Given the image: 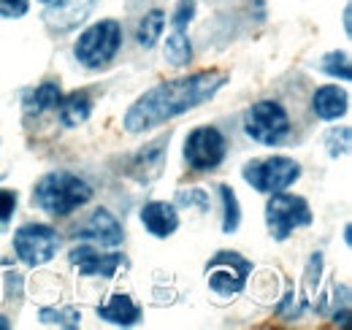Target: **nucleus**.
<instances>
[{"label":"nucleus","instance_id":"1","mask_svg":"<svg viewBox=\"0 0 352 330\" xmlns=\"http://www.w3.org/2000/svg\"><path fill=\"white\" fill-rule=\"evenodd\" d=\"M228 82V74L222 71H201L184 79L157 84L146 95H141L125 114V130L128 133H144L157 124L168 122L179 114L201 106L204 100L214 98V92Z\"/></svg>","mask_w":352,"mask_h":330},{"label":"nucleus","instance_id":"2","mask_svg":"<svg viewBox=\"0 0 352 330\" xmlns=\"http://www.w3.org/2000/svg\"><path fill=\"white\" fill-rule=\"evenodd\" d=\"M89 198H92V187L71 170L46 173L33 190V204L52 217H68L71 211L85 206Z\"/></svg>","mask_w":352,"mask_h":330},{"label":"nucleus","instance_id":"3","mask_svg":"<svg viewBox=\"0 0 352 330\" xmlns=\"http://www.w3.org/2000/svg\"><path fill=\"white\" fill-rule=\"evenodd\" d=\"M120 46H122V28H120V22L103 19V22H95L89 30H85L79 36V41L74 46V54H76V60L82 65L98 71V68H106L117 57Z\"/></svg>","mask_w":352,"mask_h":330},{"label":"nucleus","instance_id":"4","mask_svg":"<svg viewBox=\"0 0 352 330\" xmlns=\"http://www.w3.org/2000/svg\"><path fill=\"white\" fill-rule=\"evenodd\" d=\"M244 130L252 141L263 146H276L290 133V117L282 103L276 100H258L244 114Z\"/></svg>","mask_w":352,"mask_h":330},{"label":"nucleus","instance_id":"5","mask_svg":"<svg viewBox=\"0 0 352 330\" xmlns=\"http://www.w3.org/2000/svg\"><path fill=\"white\" fill-rule=\"evenodd\" d=\"M265 225L276 241H285L296 228L311 225V211L301 195L290 192H274V198L265 206Z\"/></svg>","mask_w":352,"mask_h":330},{"label":"nucleus","instance_id":"6","mask_svg":"<svg viewBox=\"0 0 352 330\" xmlns=\"http://www.w3.org/2000/svg\"><path fill=\"white\" fill-rule=\"evenodd\" d=\"M298 176H301V165L290 157H282V155L268 157V160H252L244 165V179L255 190L268 192V195L287 190Z\"/></svg>","mask_w":352,"mask_h":330},{"label":"nucleus","instance_id":"7","mask_svg":"<svg viewBox=\"0 0 352 330\" xmlns=\"http://www.w3.org/2000/svg\"><path fill=\"white\" fill-rule=\"evenodd\" d=\"M60 249V236L49 225H22L14 233V252L28 265H44Z\"/></svg>","mask_w":352,"mask_h":330},{"label":"nucleus","instance_id":"8","mask_svg":"<svg viewBox=\"0 0 352 330\" xmlns=\"http://www.w3.org/2000/svg\"><path fill=\"white\" fill-rule=\"evenodd\" d=\"M225 135L217 127H195L184 141V160L192 170H214L225 160Z\"/></svg>","mask_w":352,"mask_h":330},{"label":"nucleus","instance_id":"9","mask_svg":"<svg viewBox=\"0 0 352 330\" xmlns=\"http://www.w3.org/2000/svg\"><path fill=\"white\" fill-rule=\"evenodd\" d=\"M252 274V263L244 260L241 254L236 252H220L209 265H206V279H209V287L214 289L217 295H239L244 285H247V276Z\"/></svg>","mask_w":352,"mask_h":330},{"label":"nucleus","instance_id":"10","mask_svg":"<svg viewBox=\"0 0 352 330\" xmlns=\"http://www.w3.org/2000/svg\"><path fill=\"white\" fill-rule=\"evenodd\" d=\"M192 14H195V0H179L174 16H171V36L166 41V60L174 65V68H182L192 60V46H190V38H187V25L192 22Z\"/></svg>","mask_w":352,"mask_h":330},{"label":"nucleus","instance_id":"11","mask_svg":"<svg viewBox=\"0 0 352 330\" xmlns=\"http://www.w3.org/2000/svg\"><path fill=\"white\" fill-rule=\"evenodd\" d=\"M95 8V0H54L44 11V22L52 33H68L79 28Z\"/></svg>","mask_w":352,"mask_h":330},{"label":"nucleus","instance_id":"12","mask_svg":"<svg viewBox=\"0 0 352 330\" xmlns=\"http://www.w3.org/2000/svg\"><path fill=\"white\" fill-rule=\"evenodd\" d=\"M76 239H85V241H95L100 247H120L125 233H122V225L117 222V217L106 208H98L87 222L76 230Z\"/></svg>","mask_w":352,"mask_h":330},{"label":"nucleus","instance_id":"13","mask_svg":"<svg viewBox=\"0 0 352 330\" xmlns=\"http://www.w3.org/2000/svg\"><path fill=\"white\" fill-rule=\"evenodd\" d=\"M71 263L79 268L82 276H103V279H111L117 274V268L122 265V254H98L87 244H79V247L71 252Z\"/></svg>","mask_w":352,"mask_h":330},{"label":"nucleus","instance_id":"14","mask_svg":"<svg viewBox=\"0 0 352 330\" xmlns=\"http://www.w3.org/2000/svg\"><path fill=\"white\" fill-rule=\"evenodd\" d=\"M141 222L155 239H168L179 228V214L166 201H152V204H146L141 208Z\"/></svg>","mask_w":352,"mask_h":330},{"label":"nucleus","instance_id":"15","mask_svg":"<svg viewBox=\"0 0 352 330\" xmlns=\"http://www.w3.org/2000/svg\"><path fill=\"white\" fill-rule=\"evenodd\" d=\"M98 314H100L106 322H111V325H133V322L141 320V306L133 300L131 295L117 292V295H111L106 303L98 306Z\"/></svg>","mask_w":352,"mask_h":330},{"label":"nucleus","instance_id":"16","mask_svg":"<svg viewBox=\"0 0 352 330\" xmlns=\"http://www.w3.org/2000/svg\"><path fill=\"white\" fill-rule=\"evenodd\" d=\"M347 103H350L347 92L339 89V87H333V84H328V87H320L314 92L311 109H314V114L320 120H339V117L347 114Z\"/></svg>","mask_w":352,"mask_h":330},{"label":"nucleus","instance_id":"17","mask_svg":"<svg viewBox=\"0 0 352 330\" xmlns=\"http://www.w3.org/2000/svg\"><path fill=\"white\" fill-rule=\"evenodd\" d=\"M60 98H63V89H60V84L57 82H44L38 84L36 89H30L28 95H25V114H44L49 109H57V103H60Z\"/></svg>","mask_w":352,"mask_h":330},{"label":"nucleus","instance_id":"18","mask_svg":"<svg viewBox=\"0 0 352 330\" xmlns=\"http://www.w3.org/2000/svg\"><path fill=\"white\" fill-rule=\"evenodd\" d=\"M57 109H60V120L65 127H76V124L87 122L89 111H92V100H89L87 92H71V95L60 98Z\"/></svg>","mask_w":352,"mask_h":330},{"label":"nucleus","instance_id":"19","mask_svg":"<svg viewBox=\"0 0 352 330\" xmlns=\"http://www.w3.org/2000/svg\"><path fill=\"white\" fill-rule=\"evenodd\" d=\"M163 28H166V14L163 11H149L144 19H141V25H138V30H135V38L138 43L144 46V49H152L157 38L163 36Z\"/></svg>","mask_w":352,"mask_h":330},{"label":"nucleus","instance_id":"20","mask_svg":"<svg viewBox=\"0 0 352 330\" xmlns=\"http://www.w3.org/2000/svg\"><path fill=\"white\" fill-rule=\"evenodd\" d=\"M220 198H222V206H225V219H222V230L225 233H233L241 222V211H239V198L236 192L228 187V184H220Z\"/></svg>","mask_w":352,"mask_h":330},{"label":"nucleus","instance_id":"21","mask_svg":"<svg viewBox=\"0 0 352 330\" xmlns=\"http://www.w3.org/2000/svg\"><path fill=\"white\" fill-rule=\"evenodd\" d=\"M41 322L44 325H60V328H76L82 322V314L76 309H41Z\"/></svg>","mask_w":352,"mask_h":330},{"label":"nucleus","instance_id":"22","mask_svg":"<svg viewBox=\"0 0 352 330\" xmlns=\"http://www.w3.org/2000/svg\"><path fill=\"white\" fill-rule=\"evenodd\" d=\"M320 68H322L328 76H333V79H342V82H350V76H352L350 57H347L344 52H333V54H328V57L320 63Z\"/></svg>","mask_w":352,"mask_h":330},{"label":"nucleus","instance_id":"23","mask_svg":"<svg viewBox=\"0 0 352 330\" xmlns=\"http://www.w3.org/2000/svg\"><path fill=\"white\" fill-rule=\"evenodd\" d=\"M328 152L333 155V157H339V155H347L350 152V127H336V130H331L328 133Z\"/></svg>","mask_w":352,"mask_h":330},{"label":"nucleus","instance_id":"24","mask_svg":"<svg viewBox=\"0 0 352 330\" xmlns=\"http://www.w3.org/2000/svg\"><path fill=\"white\" fill-rule=\"evenodd\" d=\"M176 204H182V206H198L201 211H206L209 208V198H206V192L204 190H198V187H192V190H182L179 195H176Z\"/></svg>","mask_w":352,"mask_h":330},{"label":"nucleus","instance_id":"25","mask_svg":"<svg viewBox=\"0 0 352 330\" xmlns=\"http://www.w3.org/2000/svg\"><path fill=\"white\" fill-rule=\"evenodd\" d=\"M14 211H16V192L14 190H0V228L8 225Z\"/></svg>","mask_w":352,"mask_h":330},{"label":"nucleus","instance_id":"26","mask_svg":"<svg viewBox=\"0 0 352 330\" xmlns=\"http://www.w3.org/2000/svg\"><path fill=\"white\" fill-rule=\"evenodd\" d=\"M28 8H30V0H0V16H8V19L25 16Z\"/></svg>","mask_w":352,"mask_h":330},{"label":"nucleus","instance_id":"27","mask_svg":"<svg viewBox=\"0 0 352 330\" xmlns=\"http://www.w3.org/2000/svg\"><path fill=\"white\" fill-rule=\"evenodd\" d=\"M0 328H8V322H6V317H0Z\"/></svg>","mask_w":352,"mask_h":330},{"label":"nucleus","instance_id":"28","mask_svg":"<svg viewBox=\"0 0 352 330\" xmlns=\"http://www.w3.org/2000/svg\"><path fill=\"white\" fill-rule=\"evenodd\" d=\"M41 3H44V6H49V3H54V0H41Z\"/></svg>","mask_w":352,"mask_h":330}]
</instances>
